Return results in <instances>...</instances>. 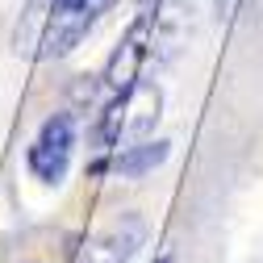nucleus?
Masks as SVG:
<instances>
[{
	"label": "nucleus",
	"mask_w": 263,
	"mask_h": 263,
	"mask_svg": "<svg viewBox=\"0 0 263 263\" xmlns=\"http://www.w3.org/2000/svg\"><path fill=\"white\" fill-rule=\"evenodd\" d=\"M155 121H159V88L129 84L125 92H117V101L101 113L96 138H101V146H121L125 151V142L129 138H142Z\"/></svg>",
	"instance_id": "obj_2"
},
{
	"label": "nucleus",
	"mask_w": 263,
	"mask_h": 263,
	"mask_svg": "<svg viewBox=\"0 0 263 263\" xmlns=\"http://www.w3.org/2000/svg\"><path fill=\"white\" fill-rule=\"evenodd\" d=\"M146 17L134 25V29H129V34H125V42H121V50L113 54V63H109V71H105V80H109V88L113 92H125L129 84H138L134 76H138V63L146 59Z\"/></svg>",
	"instance_id": "obj_5"
},
{
	"label": "nucleus",
	"mask_w": 263,
	"mask_h": 263,
	"mask_svg": "<svg viewBox=\"0 0 263 263\" xmlns=\"http://www.w3.org/2000/svg\"><path fill=\"white\" fill-rule=\"evenodd\" d=\"M159 263H172V259H167V255H163V259H159Z\"/></svg>",
	"instance_id": "obj_7"
},
{
	"label": "nucleus",
	"mask_w": 263,
	"mask_h": 263,
	"mask_svg": "<svg viewBox=\"0 0 263 263\" xmlns=\"http://www.w3.org/2000/svg\"><path fill=\"white\" fill-rule=\"evenodd\" d=\"M138 242H142V221H138V217L113 221V226L101 230L96 238H88V247H84V263H125L129 255H134Z\"/></svg>",
	"instance_id": "obj_4"
},
{
	"label": "nucleus",
	"mask_w": 263,
	"mask_h": 263,
	"mask_svg": "<svg viewBox=\"0 0 263 263\" xmlns=\"http://www.w3.org/2000/svg\"><path fill=\"white\" fill-rule=\"evenodd\" d=\"M113 5L117 0H46V13H42V54L46 59L71 54Z\"/></svg>",
	"instance_id": "obj_1"
},
{
	"label": "nucleus",
	"mask_w": 263,
	"mask_h": 263,
	"mask_svg": "<svg viewBox=\"0 0 263 263\" xmlns=\"http://www.w3.org/2000/svg\"><path fill=\"white\" fill-rule=\"evenodd\" d=\"M71 155H76V125H71L67 113H54V117L42 121L38 138L29 142L25 167L42 184H63V176H67V167H71Z\"/></svg>",
	"instance_id": "obj_3"
},
{
	"label": "nucleus",
	"mask_w": 263,
	"mask_h": 263,
	"mask_svg": "<svg viewBox=\"0 0 263 263\" xmlns=\"http://www.w3.org/2000/svg\"><path fill=\"white\" fill-rule=\"evenodd\" d=\"M163 159H167V142H138V146H125L117 155V172L121 176H142V172L159 167Z\"/></svg>",
	"instance_id": "obj_6"
}]
</instances>
